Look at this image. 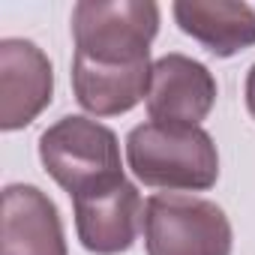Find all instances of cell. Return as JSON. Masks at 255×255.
<instances>
[{"instance_id":"7","label":"cell","mask_w":255,"mask_h":255,"mask_svg":"<svg viewBox=\"0 0 255 255\" xmlns=\"http://www.w3.org/2000/svg\"><path fill=\"white\" fill-rule=\"evenodd\" d=\"M219 96L213 72L186 54H162L153 60L150 90H147V114L156 123H183L201 126V120L213 111Z\"/></svg>"},{"instance_id":"8","label":"cell","mask_w":255,"mask_h":255,"mask_svg":"<svg viewBox=\"0 0 255 255\" xmlns=\"http://www.w3.org/2000/svg\"><path fill=\"white\" fill-rule=\"evenodd\" d=\"M0 255H69L57 204L30 183L3 189Z\"/></svg>"},{"instance_id":"4","label":"cell","mask_w":255,"mask_h":255,"mask_svg":"<svg viewBox=\"0 0 255 255\" xmlns=\"http://www.w3.org/2000/svg\"><path fill=\"white\" fill-rule=\"evenodd\" d=\"M147 255H231L234 231L225 210L189 192H156L144 201Z\"/></svg>"},{"instance_id":"1","label":"cell","mask_w":255,"mask_h":255,"mask_svg":"<svg viewBox=\"0 0 255 255\" xmlns=\"http://www.w3.org/2000/svg\"><path fill=\"white\" fill-rule=\"evenodd\" d=\"M159 33L153 0H81L72 6V93L96 117L132 111L150 90V42Z\"/></svg>"},{"instance_id":"5","label":"cell","mask_w":255,"mask_h":255,"mask_svg":"<svg viewBox=\"0 0 255 255\" xmlns=\"http://www.w3.org/2000/svg\"><path fill=\"white\" fill-rule=\"evenodd\" d=\"M72 210H75L78 240L93 255H120L132 249L144 225L141 192L126 177L75 195Z\"/></svg>"},{"instance_id":"2","label":"cell","mask_w":255,"mask_h":255,"mask_svg":"<svg viewBox=\"0 0 255 255\" xmlns=\"http://www.w3.org/2000/svg\"><path fill=\"white\" fill-rule=\"evenodd\" d=\"M129 171L153 189L204 192L219 180V150L201 126L147 120L126 135Z\"/></svg>"},{"instance_id":"3","label":"cell","mask_w":255,"mask_h":255,"mask_svg":"<svg viewBox=\"0 0 255 255\" xmlns=\"http://www.w3.org/2000/svg\"><path fill=\"white\" fill-rule=\"evenodd\" d=\"M39 162L69 198L123 177L114 129L81 114L60 117L39 135Z\"/></svg>"},{"instance_id":"10","label":"cell","mask_w":255,"mask_h":255,"mask_svg":"<svg viewBox=\"0 0 255 255\" xmlns=\"http://www.w3.org/2000/svg\"><path fill=\"white\" fill-rule=\"evenodd\" d=\"M246 108L255 117V63L249 66V75H246Z\"/></svg>"},{"instance_id":"9","label":"cell","mask_w":255,"mask_h":255,"mask_svg":"<svg viewBox=\"0 0 255 255\" xmlns=\"http://www.w3.org/2000/svg\"><path fill=\"white\" fill-rule=\"evenodd\" d=\"M174 21L216 57H234L255 45V9L237 0H177Z\"/></svg>"},{"instance_id":"6","label":"cell","mask_w":255,"mask_h":255,"mask_svg":"<svg viewBox=\"0 0 255 255\" xmlns=\"http://www.w3.org/2000/svg\"><path fill=\"white\" fill-rule=\"evenodd\" d=\"M54 96V69L48 54L30 42L9 36L0 42V129L15 132L30 126Z\"/></svg>"}]
</instances>
